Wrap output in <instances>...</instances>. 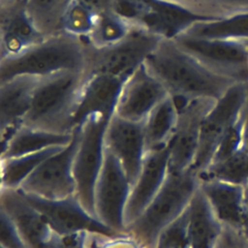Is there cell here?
<instances>
[{"instance_id": "1", "label": "cell", "mask_w": 248, "mask_h": 248, "mask_svg": "<svg viewBox=\"0 0 248 248\" xmlns=\"http://www.w3.org/2000/svg\"><path fill=\"white\" fill-rule=\"evenodd\" d=\"M172 98H221L237 81L206 67L174 40H162L143 63Z\"/></svg>"}, {"instance_id": "2", "label": "cell", "mask_w": 248, "mask_h": 248, "mask_svg": "<svg viewBox=\"0 0 248 248\" xmlns=\"http://www.w3.org/2000/svg\"><path fill=\"white\" fill-rule=\"evenodd\" d=\"M87 49L84 42L62 33L46 36L24 51L1 58L0 83L17 77L45 78L61 73H85Z\"/></svg>"}, {"instance_id": "3", "label": "cell", "mask_w": 248, "mask_h": 248, "mask_svg": "<svg viewBox=\"0 0 248 248\" xmlns=\"http://www.w3.org/2000/svg\"><path fill=\"white\" fill-rule=\"evenodd\" d=\"M199 186L198 175L192 170L170 171L161 190L125 232L144 248H152L160 233L185 212Z\"/></svg>"}, {"instance_id": "4", "label": "cell", "mask_w": 248, "mask_h": 248, "mask_svg": "<svg viewBox=\"0 0 248 248\" xmlns=\"http://www.w3.org/2000/svg\"><path fill=\"white\" fill-rule=\"evenodd\" d=\"M85 73L67 72L42 78L33 93L26 126L74 133L71 118Z\"/></svg>"}, {"instance_id": "5", "label": "cell", "mask_w": 248, "mask_h": 248, "mask_svg": "<svg viewBox=\"0 0 248 248\" xmlns=\"http://www.w3.org/2000/svg\"><path fill=\"white\" fill-rule=\"evenodd\" d=\"M164 40L140 27L132 26L115 45L103 48L86 46V74H105L126 80L139 69Z\"/></svg>"}, {"instance_id": "6", "label": "cell", "mask_w": 248, "mask_h": 248, "mask_svg": "<svg viewBox=\"0 0 248 248\" xmlns=\"http://www.w3.org/2000/svg\"><path fill=\"white\" fill-rule=\"evenodd\" d=\"M109 118L93 116L77 129L78 145L73 163L76 196L94 215V191L104 163L105 135Z\"/></svg>"}, {"instance_id": "7", "label": "cell", "mask_w": 248, "mask_h": 248, "mask_svg": "<svg viewBox=\"0 0 248 248\" xmlns=\"http://www.w3.org/2000/svg\"><path fill=\"white\" fill-rule=\"evenodd\" d=\"M248 101V82L233 84L204 117L192 170L197 174L212 160L222 139L242 114Z\"/></svg>"}, {"instance_id": "8", "label": "cell", "mask_w": 248, "mask_h": 248, "mask_svg": "<svg viewBox=\"0 0 248 248\" xmlns=\"http://www.w3.org/2000/svg\"><path fill=\"white\" fill-rule=\"evenodd\" d=\"M174 42L214 72L237 82H248V42L180 35Z\"/></svg>"}, {"instance_id": "9", "label": "cell", "mask_w": 248, "mask_h": 248, "mask_svg": "<svg viewBox=\"0 0 248 248\" xmlns=\"http://www.w3.org/2000/svg\"><path fill=\"white\" fill-rule=\"evenodd\" d=\"M132 183L117 159L106 149L94 191V213L107 227L125 232V210Z\"/></svg>"}, {"instance_id": "10", "label": "cell", "mask_w": 248, "mask_h": 248, "mask_svg": "<svg viewBox=\"0 0 248 248\" xmlns=\"http://www.w3.org/2000/svg\"><path fill=\"white\" fill-rule=\"evenodd\" d=\"M77 145L76 130L73 140L45 159L17 190L27 196L45 200H61L75 196L73 163Z\"/></svg>"}, {"instance_id": "11", "label": "cell", "mask_w": 248, "mask_h": 248, "mask_svg": "<svg viewBox=\"0 0 248 248\" xmlns=\"http://www.w3.org/2000/svg\"><path fill=\"white\" fill-rule=\"evenodd\" d=\"M217 100L195 99L176 106L178 120L167 145L170 171L192 170L199 149L202 121Z\"/></svg>"}, {"instance_id": "12", "label": "cell", "mask_w": 248, "mask_h": 248, "mask_svg": "<svg viewBox=\"0 0 248 248\" xmlns=\"http://www.w3.org/2000/svg\"><path fill=\"white\" fill-rule=\"evenodd\" d=\"M23 195L57 233L69 234L86 232L104 235L118 234L88 211L76 195L61 200H45Z\"/></svg>"}, {"instance_id": "13", "label": "cell", "mask_w": 248, "mask_h": 248, "mask_svg": "<svg viewBox=\"0 0 248 248\" xmlns=\"http://www.w3.org/2000/svg\"><path fill=\"white\" fill-rule=\"evenodd\" d=\"M138 1L141 13L135 26L164 40H174L200 22L215 20L172 0Z\"/></svg>"}, {"instance_id": "14", "label": "cell", "mask_w": 248, "mask_h": 248, "mask_svg": "<svg viewBox=\"0 0 248 248\" xmlns=\"http://www.w3.org/2000/svg\"><path fill=\"white\" fill-rule=\"evenodd\" d=\"M105 146L119 162L133 184L147 153L143 122H134L113 114L108 123Z\"/></svg>"}, {"instance_id": "15", "label": "cell", "mask_w": 248, "mask_h": 248, "mask_svg": "<svg viewBox=\"0 0 248 248\" xmlns=\"http://www.w3.org/2000/svg\"><path fill=\"white\" fill-rule=\"evenodd\" d=\"M166 87L141 65L123 83L114 114L134 122H143L169 96Z\"/></svg>"}, {"instance_id": "16", "label": "cell", "mask_w": 248, "mask_h": 248, "mask_svg": "<svg viewBox=\"0 0 248 248\" xmlns=\"http://www.w3.org/2000/svg\"><path fill=\"white\" fill-rule=\"evenodd\" d=\"M124 81L105 74H86L72 114V130L93 116L111 117Z\"/></svg>"}, {"instance_id": "17", "label": "cell", "mask_w": 248, "mask_h": 248, "mask_svg": "<svg viewBox=\"0 0 248 248\" xmlns=\"http://www.w3.org/2000/svg\"><path fill=\"white\" fill-rule=\"evenodd\" d=\"M169 172L170 156L168 148L148 150L139 175L132 184L125 210L126 228L138 218L158 194Z\"/></svg>"}, {"instance_id": "18", "label": "cell", "mask_w": 248, "mask_h": 248, "mask_svg": "<svg viewBox=\"0 0 248 248\" xmlns=\"http://www.w3.org/2000/svg\"><path fill=\"white\" fill-rule=\"evenodd\" d=\"M41 79L34 77H17L0 83L1 144L24 124L33 93Z\"/></svg>"}, {"instance_id": "19", "label": "cell", "mask_w": 248, "mask_h": 248, "mask_svg": "<svg viewBox=\"0 0 248 248\" xmlns=\"http://www.w3.org/2000/svg\"><path fill=\"white\" fill-rule=\"evenodd\" d=\"M0 209L11 218L30 248H42L54 232L19 190L1 189Z\"/></svg>"}, {"instance_id": "20", "label": "cell", "mask_w": 248, "mask_h": 248, "mask_svg": "<svg viewBox=\"0 0 248 248\" xmlns=\"http://www.w3.org/2000/svg\"><path fill=\"white\" fill-rule=\"evenodd\" d=\"M199 181L200 189L222 226L239 229L246 212L243 186L219 180Z\"/></svg>"}, {"instance_id": "21", "label": "cell", "mask_w": 248, "mask_h": 248, "mask_svg": "<svg viewBox=\"0 0 248 248\" xmlns=\"http://www.w3.org/2000/svg\"><path fill=\"white\" fill-rule=\"evenodd\" d=\"M185 216L191 248H212L223 226L200 186L185 211Z\"/></svg>"}, {"instance_id": "22", "label": "cell", "mask_w": 248, "mask_h": 248, "mask_svg": "<svg viewBox=\"0 0 248 248\" xmlns=\"http://www.w3.org/2000/svg\"><path fill=\"white\" fill-rule=\"evenodd\" d=\"M75 132L59 133L22 125L6 142L1 144V159L66 146L73 140Z\"/></svg>"}, {"instance_id": "23", "label": "cell", "mask_w": 248, "mask_h": 248, "mask_svg": "<svg viewBox=\"0 0 248 248\" xmlns=\"http://www.w3.org/2000/svg\"><path fill=\"white\" fill-rule=\"evenodd\" d=\"M45 38L28 10L16 9L3 20L2 57L16 55Z\"/></svg>"}, {"instance_id": "24", "label": "cell", "mask_w": 248, "mask_h": 248, "mask_svg": "<svg viewBox=\"0 0 248 248\" xmlns=\"http://www.w3.org/2000/svg\"><path fill=\"white\" fill-rule=\"evenodd\" d=\"M178 120L177 108L169 95L143 121L147 151L167 147Z\"/></svg>"}, {"instance_id": "25", "label": "cell", "mask_w": 248, "mask_h": 248, "mask_svg": "<svg viewBox=\"0 0 248 248\" xmlns=\"http://www.w3.org/2000/svg\"><path fill=\"white\" fill-rule=\"evenodd\" d=\"M64 147H52L36 153L1 159V189H19L45 159Z\"/></svg>"}, {"instance_id": "26", "label": "cell", "mask_w": 248, "mask_h": 248, "mask_svg": "<svg viewBox=\"0 0 248 248\" xmlns=\"http://www.w3.org/2000/svg\"><path fill=\"white\" fill-rule=\"evenodd\" d=\"M197 175L199 180H219L244 186L248 182V152L242 147L223 159L211 162Z\"/></svg>"}, {"instance_id": "27", "label": "cell", "mask_w": 248, "mask_h": 248, "mask_svg": "<svg viewBox=\"0 0 248 248\" xmlns=\"http://www.w3.org/2000/svg\"><path fill=\"white\" fill-rule=\"evenodd\" d=\"M184 34L198 38L232 39L248 42V14L200 22Z\"/></svg>"}, {"instance_id": "28", "label": "cell", "mask_w": 248, "mask_h": 248, "mask_svg": "<svg viewBox=\"0 0 248 248\" xmlns=\"http://www.w3.org/2000/svg\"><path fill=\"white\" fill-rule=\"evenodd\" d=\"M132 26L111 10L97 15L94 28L82 41L94 48H103L117 44L130 32Z\"/></svg>"}, {"instance_id": "29", "label": "cell", "mask_w": 248, "mask_h": 248, "mask_svg": "<svg viewBox=\"0 0 248 248\" xmlns=\"http://www.w3.org/2000/svg\"><path fill=\"white\" fill-rule=\"evenodd\" d=\"M97 15L79 0H69L60 17L62 32L80 39L86 38L94 28Z\"/></svg>"}, {"instance_id": "30", "label": "cell", "mask_w": 248, "mask_h": 248, "mask_svg": "<svg viewBox=\"0 0 248 248\" xmlns=\"http://www.w3.org/2000/svg\"><path fill=\"white\" fill-rule=\"evenodd\" d=\"M199 14L222 19L248 14V0H172Z\"/></svg>"}, {"instance_id": "31", "label": "cell", "mask_w": 248, "mask_h": 248, "mask_svg": "<svg viewBox=\"0 0 248 248\" xmlns=\"http://www.w3.org/2000/svg\"><path fill=\"white\" fill-rule=\"evenodd\" d=\"M152 248H191L187 235L185 212L160 233Z\"/></svg>"}, {"instance_id": "32", "label": "cell", "mask_w": 248, "mask_h": 248, "mask_svg": "<svg viewBox=\"0 0 248 248\" xmlns=\"http://www.w3.org/2000/svg\"><path fill=\"white\" fill-rule=\"evenodd\" d=\"M96 234L86 232L61 234L53 232L42 248H93Z\"/></svg>"}, {"instance_id": "33", "label": "cell", "mask_w": 248, "mask_h": 248, "mask_svg": "<svg viewBox=\"0 0 248 248\" xmlns=\"http://www.w3.org/2000/svg\"><path fill=\"white\" fill-rule=\"evenodd\" d=\"M1 248H30L11 218L0 209Z\"/></svg>"}, {"instance_id": "34", "label": "cell", "mask_w": 248, "mask_h": 248, "mask_svg": "<svg viewBox=\"0 0 248 248\" xmlns=\"http://www.w3.org/2000/svg\"><path fill=\"white\" fill-rule=\"evenodd\" d=\"M93 248H144L134 236L127 232L115 235L96 234Z\"/></svg>"}, {"instance_id": "35", "label": "cell", "mask_w": 248, "mask_h": 248, "mask_svg": "<svg viewBox=\"0 0 248 248\" xmlns=\"http://www.w3.org/2000/svg\"><path fill=\"white\" fill-rule=\"evenodd\" d=\"M212 248H248V238L239 229L223 226Z\"/></svg>"}, {"instance_id": "36", "label": "cell", "mask_w": 248, "mask_h": 248, "mask_svg": "<svg viewBox=\"0 0 248 248\" xmlns=\"http://www.w3.org/2000/svg\"><path fill=\"white\" fill-rule=\"evenodd\" d=\"M96 14L110 11L112 0H79Z\"/></svg>"}, {"instance_id": "37", "label": "cell", "mask_w": 248, "mask_h": 248, "mask_svg": "<svg viewBox=\"0 0 248 248\" xmlns=\"http://www.w3.org/2000/svg\"><path fill=\"white\" fill-rule=\"evenodd\" d=\"M243 148L248 152V101L244 111L243 121Z\"/></svg>"}, {"instance_id": "38", "label": "cell", "mask_w": 248, "mask_h": 248, "mask_svg": "<svg viewBox=\"0 0 248 248\" xmlns=\"http://www.w3.org/2000/svg\"><path fill=\"white\" fill-rule=\"evenodd\" d=\"M239 230L248 238V211L247 210H246V212L243 216V219H242V222L240 224Z\"/></svg>"}, {"instance_id": "39", "label": "cell", "mask_w": 248, "mask_h": 248, "mask_svg": "<svg viewBox=\"0 0 248 248\" xmlns=\"http://www.w3.org/2000/svg\"><path fill=\"white\" fill-rule=\"evenodd\" d=\"M243 192H244V204L245 208L248 211V182L243 186Z\"/></svg>"}, {"instance_id": "40", "label": "cell", "mask_w": 248, "mask_h": 248, "mask_svg": "<svg viewBox=\"0 0 248 248\" xmlns=\"http://www.w3.org/2000/svg\"><path fill=\"white\" fill-rule=\"evenodd\" d=\"M95 236H96V235H95Z\"/></svg>"}]
</instances>
